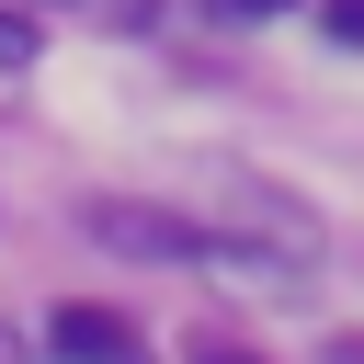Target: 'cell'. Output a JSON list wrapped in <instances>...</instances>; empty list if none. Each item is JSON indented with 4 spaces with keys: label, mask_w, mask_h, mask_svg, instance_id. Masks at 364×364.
<instances>
[{
    "label": "cell",
    "mask_w": 364,
    "mask_h": 364,
    "mask_svg": "<svg viewBox=\"0 0 364 364\" xmlns=\"http://www.w3.org/2000/svg\"><path fill=\"white\" fill-rule=\"evenodd\" d=\"M46 341H57L68 364H136V330H125L114 307H57V318H46Z\"/></svg>",
    "instance_id": "obj_3"
},
{
    "label": "cell",
    "mask_w": 364,
    "mask_h": 364,
    "mask_svg": "<svg viewBox=\"0 0 364 364\" xmlns=\"http://www.w3.org/2000/svg\"><path fill=\"white\" fill-rule=\"evenodd\" d=\"M262 11H284V0H216V23H262Z\"/></svg>",
    "instance_id": "obj_6"
},
{
    "label": "cell",
    "mask_w": 364,
    "mask_h": 364,
    "mask_svg": "<svg viewBox=\"0 0 364 364\" xmlns=\"http://www.w3.org/2000/svg\"><path fill=\"white\" fill-rule=\"evenodd\" d=\"M193 364H250V353H228V341H205V353H193Z\"/></svg>",
    "instance_id": "obj_7"
},
{
    "label": "cell",
    "mask_w": 364,
    "mask_h": 364,
    "mask_svg": "<svg viewBox=\"0 0 364 364\" xmlns=\"http://www.w3.org/2000/svg\"><path fill=\"white\" fill-rule=\"evenodd\" d=\"M193 228H205V250H228V273H262V284H284V273L318 262V216L284 182H262V171H216Z\"/></svg>",
    "instance_id": "obj_1"
},
{
    "label": "cell",
    "mask_w": 364,
    "mask_h": 364,
    "mask_svg": "<svg viewBox=\"0 0 364 364\" xmlns=\"http://www.w3.org/2000/svg\"><path fill=\"white\" fill-rule=\"evenodd\" d=\"M80 216H91V239H102V250H125V262H205V228H193V216H171V205L91 193Z\"/></svg>",
    "instance_id": "obj_2"
},
{
    "label": "cell",
    "mask_w": 364,
    "mask_h": 364,
    "mask_svg": "<svg viewBox=\"0 0 364 364\" xmlns=\"http://www.w3.org/2000/svg\"><path fill=\"white\" fill-rule=\"evenodd\" d=\"M318 34L330 46H364V0H318Z\"/></svg>",
    "instance_id": "obj_4"
},
{
    "label": "cell",
    "mask_w": 364,
    "mask_h": 364,
    "mask_svg": "<svg viewBox=\"0 0 364 364\" xmlns=\"http://www.w3.org/2000/svg\"><path fill=\"white\" fill-rule=\"evenodd\" d=\"M23 57H34V23H23V11H0V68H23Z\"/></svg>",
    "instance_id": "obj_5"
}]
</instances>
